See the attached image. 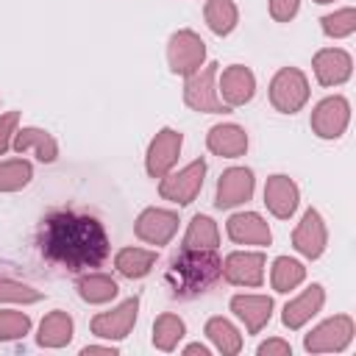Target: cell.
Returning <instances> with one entry per match:
<instances>
[{
	"label": "cell",
	"mask_w": 356,
	"mask_h": 356,
	"mask_svg": "<svg viewBox=\"0 0 356 356\" xmlns=\"http://www.w3.org/2000/svg\"><path fill=\"white\" fill-rule=\"evenodd\" d=\"M39 248L44 259L78 273L100 267L108 256V234L92 214L53 211L39 228Z\"/></svg>",
	"instance_id": "1"
},
{
	"label": "cell",
	"mask_w": 356,
	"mask_h": 356,
	"mask_svg": "<svg viewBox=\"0 0 356 356\" xmlns=\"http://www.w3.org/2000/svg\"><path fill=\"white\" fill-rule=\"evenodd\" d=\"M220 275H222V261L214 256V250L184 248L167 270V284L175 298H195L209 286H214Z\"/></svg>",
	"instance_id": "2"
},
{
	"label": "cell",
	"mask_w": 356,
	"mask_h": 356,
	"mask_svg": "<svg viewBox=\"0 0 356 356\" xmlns=\"http://www.w3.org/2000/svg\"><path fill=\"white\" fill-rule=\"evenodd\" d=\"M309 100V81L300 70L295 67H284L275 72V78L270 81V103L281 111V114H295L303 108V103Z\"/></svg>",
	"instance_id": "3"
},
{
	"label": "cell",
	"mask_w": 356,
	"mask_h": 356,
	"mask_svg": "<svg viewBox=\"0 0 356 356\" xmlns=\"http://www.w3.org/2000/svg\"><path fill=\"white\" fill-rule=\"evenodd\" d=\"M217 67H220V64H206V67L197 70L195 75H186V83H184V100H186L189 108H195V111H206V114H225V111H231V108L220 100L217 86H214Z\"/></svg>",
	"instance_id": "4"
},
{
	"label": "cell",
	"mask_w": 356,
	"mask_h": 356,
	"mask_svg": "<svg viewBox=\"0 0 356 356\" xmlns=\"http://www.w3.org/2000/svg\"><path fill=\"white\" fill-rule=\"evenodd\" d=\"M206 44L195 31H178L170 36L167 44V61L175 75H195L203 67Z\"/></svg>",
	"instance_id": "5"
},
{
	"label": "cell",
	"mask_w": 356,
	"mask_h": 356,
	"mask_svg": "<svg viewBox=\"0 0 356 356\" xmlns=\"http://www.w3.org/2000/svg\"><path fill=\"white\" fill-rule=\"evenodd\" d=\"M203 175H206V161L203 159H195L192 164H186L184 170L172 172V175H164L161 184H159V195L164 200H172V203H192L203 186Z\"/></svg>",
	"instance_id": "6"
},
{
	"label": "cell",
	"mask_w": 356,
	"mask_h": 356,
	"mask_svg": "<svg viewBox=\"0 0 356 356\" xmlns=\"http://www.w3.org/2000/svg\"><path fill=\"white\" fill-rule=\"evenodd\" d=\"M350 339H353V320L348 314H337V317L320 323L312 334H306L303 345L309 353H331V350L348 348Z\"/></svg>",
	"instance_id": "7"
},
{
	"label": "cell",
	"mask_w": 356,
	"mask_h": 356,
	"mask_svg": "<svg viewBox=\"0 0 356 356\" xmlns=\"http://www.w3.org/2000/svg\"><path fill=\"white\" fill-rule=\"evenodd\" d=\"M348 120H350L348 100L334 95V97H325V100H320L314 106V111H312V131L320 139H337L348 128Z\"/></svg>",
	"instance_id": "8"
},
{
	"label": "cell",
	"mask_w": 356,
	"mask_h": 356,
	"mask_svg": "<svg viewBox=\"0 0 356 356\" xmlns=\"http://www.w3.org/2000/svg\"><path fill=\"white\" fill-rule=\"evenodd\" d=\"M136 312H139V298H128L117 309L95 314L92 317V334H97L103 339H125L136 323Z\"/></svg>",
	"instance_id": "9"
},
{
	"label": "cell",
	"mask_w": 356,
	"mask_h": 356,
	"mask_svg": "<svg viewBox=\"0 0 356 356\" xmlns=\"http://www.w3.org/2000/svg\"><path fill=\"white\" fill-rule=\"evenodd\" d=\"M181 145H184V136L172 128H161L150 147H147V172L153 178H164L170 172V167L178 161V153H181Z\"/></svg>",
	"instance_id": "10"
},
{
	"label": "cell",
	"mask_w": 356,
	"mask_h": 356,
	"mask_svg": "<svg viewBox=\"0 0 356 356\" xmlns=\"http://www.w3.org/2000/svg\"><path fill=\"white\" fill-rule=\"evenodd\" d=\"M253 92H256V78H253V72H250L248 67L234 64V67L222 70L217 95H220V100H222L228 108L245 106V103L253 97Z\"/></svg>",
	"instance_id": "11"
},
{
	"label": "cell",
	"mask_w": 356,
	"mask_h": 356,
	"mask_svg": "<svg viewBox=\"0 0 356 356\" xmlns=\"http://www.w3.org/2000/svg\"><path fill=\"white\" fill-rule=\"evenodd\" d=\"M250 195H253V172L248 167H231L217 181L214 203H217V209H231V206L250 200Z\"/></svg>",
	"instance_id": "12"
},
{
	"label": "cell",
	"mask_w": 356,
	"mask_h": 356,
	"mask_svg": "<svg viewBox=\"0 0 356 356\" xmlns=\"http://www.w3.org/2000/svg\"><path fill=\"white\" fill-rule=\"evenodd\" d=\"M325 242H328V234H325V222L323 217L309 209L303 214V220L298 222L295 234H292V245L298 253H303L306 259H320L323 250H325Z\"/></svg>",
	"instance_id": "13"
},
{
	"label": "cell",
	"mask_w": 356,
	"mask_h": 356,
	"mask_svg": "<svg viewBox=\"0 0 356 356\" xmlns=\"http://www.w3.org/2000/svg\"><path fill=\"white\" fill-rule=\"evenodd\" d=\"M178 231V214L164 209H145L136 220V236L150 245H167Z\"/></svg>",
	"instance_id": "14"
},
{
	"label": "cell",
	"mask_w": 356,
	"mask_h": 356,
	"mask_svg": "<svg viewBox=\"0 0 356 356\" xmlns=\"http://www.w3.org/2000/svg\"><path fill=\"white\" fill-rule=\"evenodd\" d=\"M225 281L236 286H259L264 278V256L261 253H231L222 261Z\"/></svg>",
	"instance_id": "15"
},
{
	"label": "cell",
	"mask_w": 356,
	"mask_h": 356,
	"mask_svg": "<svg viewBox=\"0 0 356 356\" xmlns=\"http://www.w3.org/2000/svg\"><path fill=\"white\" fill-rule=\"evenodd\" d=\"M264 203L278 220H289L298 209V186L289 175H270L264 184Z\"/></svg>",
	"instance_id": "16"
},
{
	"label": "cell",
	"mask_w": 356,
	"mask_h": 356,
	"mask_svg": "<svg viewBox=\"0 0 356 356\" xmlns=\"http://www.w3.org/2000/svg\"><path fill=\"white\" fill-rule=\"evenodd\" d=\"M231 312L245 323L248 334H259L273 314V298L267 295H234L231 298Z\"/></svg>",
	"instance_id": "17"
},
{
	"label": "cell",
	"mask_w": 356,
	"mask_h": 356,
	"mask_svg": "<svg viewBox=\"0 0 356 356\" xmlns=\"http://www.w3.org/2000/svg\"><path fill=\"white\" fill-rule=\"evenodd\" d=\"M314 67V75L323 86H337V83H345L350 78V70H353V61L345 50L339 47H328V50H320L312 61Z\"/></svg>",
	"instance_id": "18"
},
{
	"label": "cell",
	"mask_w": 356,
	"mask_h": 356,
	"mask_svg": "<svg viewBox=\"0 0 356 356\" xmlns=\"http://www.w3.org/2000/svg\"><path fill=\"white\" fill-rule=\"evenodd\" d=\"M323 300H325L323 286H320V284H312L303 295H298L295 300H289V303L284 306V314H281L284 325L292 328V331L300 328L303 323H309V320L323 309Z\"/></svg>",
	"instance_id": "19"
},
{
	"label": "cell",
	"mask_w": 356,
	"mask_h": 356,
	"mask_svg": "<svg viewBox=\"0 0 356 356\" xmlns=\"http://www.w3.org/2000/svg\"><path fill=\"white\" fill-rule=\"evenodd\" d=\"M206 145L214 156H222V159H236L248 150V134L234 125V122H225V125H214L206 136Z\"/></svg>",
	"instance_id": "20"
},
{
	"label": "cell",
	"mask_w": 356,
	"mask_h": 356,
	"mask_svg": "<svg viewBox=\"0 0 356 356\" xmlns=\"http://www.w3.org/2000/svg\"><path fill=\"white\" fill-rule=\"evenodd\" d=\"M228 236L239 245H270L273 242V234H270L267 222L253 211L234 214L228 220Z\"/></svg>",
	"instance_id": "21"
},
{
	"label": "cell",
	"mask_w": 356,
	"mask_h": 356,
	"mask_svg": "<svg viewBox=\"0 0 356 356\" xmlns=\"http://www.w3.org/2000/svg\"><path fill=\"white\" fill-rule=\"evenodd\" d=\"M14 150L17 153H25V150H33L39 161H56L58 156V147H56V139L42 131V128H22V131H14Z\"/></svg>",
	"instance_id": "22"
},
{
	"label": "cell",
	"mask_w": 356,
	"mask_h": 356,
	"mask_svg": "<svg viewBox=\"0 0 356 356\" xmlns=\"http://www.w3.org/2000/svg\"><path fill=\"white\" fill-rule=\"evenodd\" d=\"M39 345L42 348H64L72 339V317L61 309L50 312L39 325Z\"/></svg>",
	"instance_id": "23"
},
{
	"label": "cell",
	"mask_w": 356,
	"mask_h": 356,
	"mask_svg": "<svg viewBox=\"0 0 356 356\" xmlns=\"http://www.w3.org/2000/svg\"><path fill=\"white\" fill-rule=\"evenodd\" d=\"M217 245H220V234H217L214 220L206 217V214H195L189 228H186L184 248H189V250H214Z\"/></svg>",
	"instance_id": "24"
},
{
	"label": "cell",
	"mask_w": 356,
	"mask_h": 356,
	"mask_svg": "<svg viewBox=\"0 0 356 356\" xmlns=\"http://www.w3.org/2000/svg\"><path fill=\"white\" fill-rule=\"evenodd\" d=\"M117 270L125 278H145L150 273V267L156 264V250H142V248H125L117 253L114 259Z\"/></svg>",
	"instance_id": "25"
},
{
	"label": "cell",
	"mask_w": 356,
	"mask_h": 356,
	"mask_svg": "<svg viewBox=\"0 0 356 356\" xmlns=\"http://www.w3.org/2000/svg\"><path fill=\"white\" fill-rule=\"evenodd\" d=\"M206 337L214 342V348L222 356H234V353L242 350V337H239V331L225 317H211L206 323Z\"/></svg>",
	"instance_id": "26"
},
{
	"label": "cell",
	"mask_w": 356,
	"mask_h": 356,
	"mask_svg": "<svg viewBox=\"0 0 356 356\" xmlns=\"http://www.w3.org/2000/svg\"><path fill=\"white\" fill-rule=\"evenodd\" d=\"M203 14H206V22H209V28H211L217 36H225V33H231V31L236 28V19H239L234 0H206V8H203Z\"/></svg>",
	"instance_id": "27"
},
{
	"label": "cell",
	"mask_w": 356,
	"mask_h": 356,
	"mask_svg": "<svg viewBox=\"0 0 356 356\" xmlns=\"http://www.w3.org/2000/svg\"><path fill=\"white\" fill-rule=\"evenodd\" d=\"M303 278H306V267H303L300 261H295V259H289V256H278V259L273 261V275H270V281H273V289H275V292H289V289H295Z\"/></svg>",
	"instance_id": "28"
},
{
	"label": "cell",
	"mask_w": 356,
	"mask_h": 356,
	"mask_svg": "<svg viewBox=\"0 0 356 356\" xmlns=\"http://www.w3.org/2000/svg\"><path fill=\"white\" fill-rule=\"evenodd\" d=\"M117 292H120L117 281L108 278V275H100V273L83 275V278L78 281V295H81L86 303H106V300H111Z\"/></svg>",
	"instance_id": "29"
},
{
	"label": "cell",
	"mask_w": 356,
	"mask_h": 356,
	"mask_svg": "<svg viewBox=\"0 0 356 356\" xmlns=\"http://www.w3.org/2000/svg\"><path fill=\"white\" fill-rule=\"evenodd\" d=\"M184 320L178 314H161L153 323V345L159 350H172L178 345V339L184 337Z\"/></svg>",
	"instance_id": "30"
},
{
	"label": "cell",
	"mask_w": 356,
	"mask_h": 356,
	"mask_svg": "<svg viewBox=\"0 0 356 356\" xmlns=\"http://www.w3.org/2000/svg\"><path fill=\"white\" fill-rule=\"evenodd\" d=\"M33 170L28 161L14 159V161H3L0 164V192H17L22 186H28Z\"/></svg>",
	"instance_id": "31"
},
{
	"label": "cell",
	"mask_w": 356,
	"mask_h": 356,
	"mask_svg": "<svg viewBox=\"0 0 356 356\" xmlns=\"http://www.w3.org/2000/svg\"><path fill=\"white\" fill-rule=\"evenodd\" d=\"M325 36L331 39H342V36H350L356 31V11L353 8H342V11H334V14H325L320 19Z\"/></svg>",
	"instance_id": "32"
},
{
	"label": "cell",
	"mask_w": 356,
	"mask_h": 356,
	"mask_svg": "<svg viewBox=\"0 0 356 356\" xmlns=\"http://www.w3.org/2000/svg\"><path fill=\"white\" fill-rule=\"evenodd\" d=\"M31 328V317L22 314V312H0V342H8V339H19L25 337Z\"/></svg>",
	"instance_id": "33"
},
{
	"label": "cell",
	"mask_w": 356,
	"mask_h": 356,
	"mask_svg": "<svg viewBox=\"0 0 356 356\" xmlns=\"http://www.w3.org/2000/svg\"><path fill=\"white\" fill-rule=\"evenodd\" d=\"M0 300L36 303V300H42V292H39V289H31V286H25V284H17V281H8V278H0Z\"/></svg>",
	"instance_id": "34"
},
{
	"label": "cell",
	"mask_w": 356,
	"mask_h": 356,
	"mask_svg": "<svg viewBox=\"0 0 356 356\" xmlns=\"http://www.w3.org/2000/svg\"><path fill=\"white\" fill-rule=\"evenodd\" d=\"M300 0H270V17L275 22H289L298 14Z\"/></svg>",
	"instance_id": "35"
},
{
	"label": "cell",
	"mask_w": 356,
	"mask_h": 356,
	"mask_svg": "<svg viewBox=\"0 0 356 356\" xmlns=\"http://www.w3.org/2000/svg\"><path fill=\"white\" fill-rule=\"evenodd\" d=\"M17 122H19V114H17V111H8V114L0 117V156L8 150L11 136H14V131H17Z\"/></svg>",
	"instance_id": "36"
},
{
	"label": "cell",
	"mask_w": 356,
	"mask_h": 356,
	"mask_svg": "<svg viewBox=\"0 0 356 356\" xmlns=\"http://www.w3.org/2000/svg\"><path fill=\"white\" fill-rule=\"evenodd\" d=\"M289 353H292V348L284 339H267L259 345V356H289Z\"/></svg>",
	"instance_id": "37"
},
{
	"label": "cell",
	"mask_w": 356,
	"mask_h": 356,
	"mask_svg": "<svg viewBox=\"0 0 356 356\" xmlns=\"http://www.w3.org/2000/svg\"><path fill=\"white\" fill-rule=\"evenodd\" d=\"M89 353H108V356H114V353H117V348H100V345H86V348H83V356H89Z\"/></svg>",
	"instance_id": "38"
},
{
	"label": "cell",
	"mask_w": 356,
	"mask_h": 356,
	"mask_svg": "<svg viewBox=\"0 0 356 356\" xmlns=\"http://www.w3.org/2000/svg\"><path fill=\"white\" fill-rule=\"evenodd\" d=\"M186 353H200V356H206V353H209V348L197 342V345H189V348H186Z\"/></svg>",
	"instance_id": "39"
},
{
	"label": "cell",
	"mask_w": 356,
	"mask_h": 356,
	"mask_svg": "<svg viewBox=\"0 0 356 356\" xmlns=\"http://www.w3.org/2000/svg\"><path fill=\"white\" fill-rule=\"evenodd\" d=\"M314 3H331V0H314Z\"/></svg>",
	"instance_id": "40"
}]
</instances>
